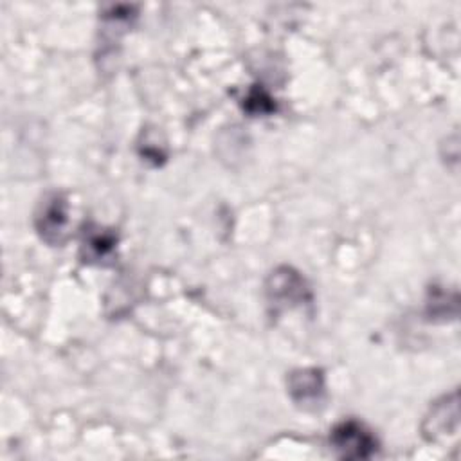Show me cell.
<instances>
[{
    "mask_svg": "<svg viewBox=\"0 0 461 461\" xmlns=\"http://www.w3.org/2000/svg\"><path fill=\"white\" fill-rule=\"evenodd\" d=\"M330 441L333 450L344 459H367L378 450V441L373 432L355 420L335 425Z\"/></svg>",
    "mask_w": 461,
    "mask_h": 461,
    "instance_id": "obj_1",
    "label": "cell"
},
{
    "mask_svg": "<svg viewBox=\"0 0 461 461\" xmlns=\"http://www.w3.org/2000/svg\"><path fill=\"white\" fill-rule=\"evenodd\" d=\"M34 227L49 245H61L68 236V203L61 193L47 194L34 214Z\"/></svg>",
    "mask_w": 461,
    "mask_h": 461,
    "instance_id": "obj_2",
    "label": "cell"
},
{
    "mask_svg": "<svg viewBox=\"0 0 461 461\" xmlns=\"http://www.w3.org/2000/svg\"><path fill=\"white\" fill-rule=\"evenodd\" d=\"M267 297L274 312L290 308L310 299V290L304 277L290 267L276 268L267 279Z\"/></svg>",
    "mask_w": 461,
    "mask_h": 461,
    "instance_id": "obj_3",
    "label": "cell"
},
{
    "mask_svg": "<svg viewBox=\"0 0 461 461\" xmlns=\"http://www.w3.org/2000/svg\"><path fill=\"white\" fill-rule=\"evenodd\" d=\"M459 423V402L457 391L443 396L436 402L423 421V434L427 439H438L447 434H454Z\"/></svg>",
    "mask_w": 461,
    "mask_h": 461,
    "instance_id": "obj_4",
    "label": "cell"
},
{
    "mask_svg": "<svg viewBox=\"0 0 461 461\" xmlns=\"http://www.w3.org/2000/svg\"><path fill=\"white\" fill-rule=\"evenodd\" d=\"M288 393L303 407L317 405L324 394L322 371L315 367L297 369L288 376Z\"/></svg>",
    "mask_w": 461,
    "mask_h": 461,
    "instance_id": "obj_5",
    "label": "cell"
},
{
    "mask_svg": "<svg viewBox=\"0 0 461 461\" xmlns=\"http://www.w3.org/2000/svg\"><path fill=\"white\" fill-rule=\"evenodd\" d=\"M115 243L117 238L112 230L99 227V225H86L83 230V241H81V256L88 263H106L115 254Z\"/></svg>",
    "mask_w": 461,
    "mask_h": 461,
    "instance_id": "obj_6",
    "label": "cell"
},
{
    "mask_svg": "<svg viewBox=\"0 0 461 461\" xmlns=\"http://www.w3.org/2000/svg\"><path fill=\"white\" fill-rule=\"evenodd\" d=\"M245 108L250 113H268L274 110V103L261 88H252L245 99Z\"/></svg>",
    "mask_w": 461,
    "mask_h": 461,
    "instance_id": "obj_7",
    "label": "cell"
}]
</instances>
